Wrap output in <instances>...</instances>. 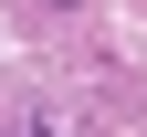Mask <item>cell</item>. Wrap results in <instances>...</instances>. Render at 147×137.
I'll return each mask as SVG.
<instances>
[{"label": "cell", "mask_w": 147, "mask_h": 137, "mask_svg": "<svg viewBox=\"0 0 147 137\" xmlns=\"http://www.w3.org/2000/svg\"><path fill=\"white\" fill-rule=\"evenodd\" d=\"M53 11H84V0H53Z\"/></svg>", "instance_id": "6da1fadb"}]
</instances>
